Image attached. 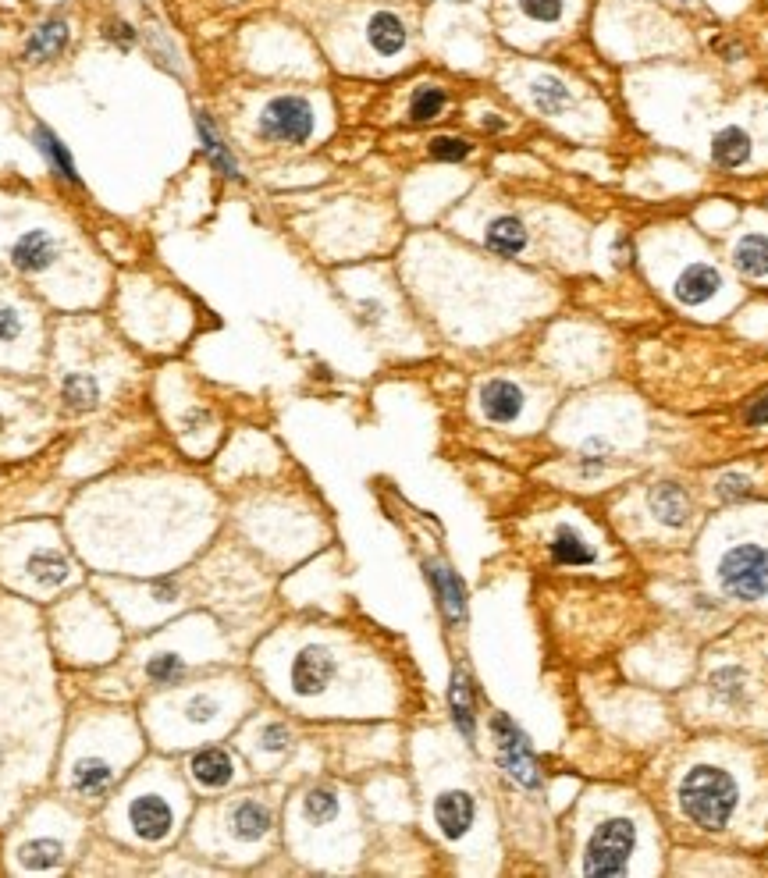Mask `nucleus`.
I'll list each match as a JSON object with an SVG mask.
<instances>
[{"label":"nucleus","instance_id":"1","mask_svg":"<svg viewBox=\"0 0 768 878\" xmlns=\"http://www.w3.org/2000/svg\"><path fill=\"white\" fill-rule=\"evenodd\" d=\"M320 36L342 64L395 68L413 54V25L392 4L381 0H317Z\"/></svg>","mask_w":768,"mask_h":878},{"label":"nucleus","instance_id":"2","mask_svg":"<svg viewBox=\"0 0 768 878\" xmlns=\"http://www.w3.org/2000/svg\"><path fill=\"white\" fill-rule=\"evenodd\" d=\"M676 804L690 825L704 832H719L733 822L736 807H740V786L729 768L701 761L683 772L680 786H676Z\"/></svg>","mask_w":768,"mask_h":878},{"label":"nucleus","instance_id":"3","mask_svg":"<svg viewBox=\"0 0 768 878\" xmlns=\"http://www.w3.org/2000/svg\"><path fill=\"white\" fill-rule=\"evenodd\" d=\"M317 132V104L306 93H274L256 111V136L271 146H306Z\"/></svg>","mask_w":768,"mask_h":878},{"label":"nucleus","instance_id":"4","mask_svg":"<svg viewBox=\"0 0 768 878\" xmlns=\"http://www.w3.org/2000/svg\"><path fill=\"white\" fill-rule=\"evenodd\" d=\"M715 580L722 594L733 601H765L768 598V544L736 541L715 562Z\"/></svg>","mask_w":768,"mask_h":878},{"label":"nucleus","instance_id":"5","mask_svg":"<svg viewBox=\"0 0 768 878\" xmlns=\"http://www.w3.org/2000/svg\"><path fill=\"white\" fill-rule=\"evenodd\" d=\"M637 822L626 815H608L594 825L591 839H587L584 854V875H626L630 861L637 854Z\"/></svg>","mask_w":768,"mask_h":878},{"label":"nucleus","instance_id":"6","mask_svg":"<svg viewBox=\"0 0 768 878\" xmlns=\"http://www.w3.org/2000/svg\"><path fill=\"white\" fill-rule=\"evenodd\" d=\"M68 246H64L61 232L47 228V224H32L25 232H18L8 246V264L25 278H47L64 264Z\"/></svg>","mask_w":768,"mask_h":878},{"label":"nucleus","instance_id":"7","mask_svg":"<svg viewBox=\"0 0 768 878\" xmlns=\"http://www.w3.org/2000/svg\"><path fill=\"white\" fill-rule=\"evenodd\" d=\"M491 736H495L498 747V761H502L505 772L516 779L527 790H537L541 786V772H537V758L530 751V740L523 736V729L509 719V715H491Z\"/></svg>","mask_w":768,"mask_h":878},{"label":"nucleus","instance_id":"8","mask_svg":"<svg viewBox=\"0 0 768 878\" xmlns=\"http://www.w3.org/2000/svg\"><path fill=\"white\" fill-rule=\"evenodd\" d=\"M338 676V662L328 647L320 644H306L296 658H292V669H288V683H292V694L299 697H320L328 694L331 683Z\"/></svg>","mask_w":768,"mask_h":878},{"label":"nucleus","instance_id":"9","mask_svg":"<svg viewBox=\"0 0 768 878\" xmlns=\"http://www.w3.org/2000/svg\"><path fill=\"white\" fill-rule=\"evenodd\" d=\"M480 242L491 249L495 256H527L534 249V232H530V221L516 210H498L484 221L480 228Z\"/></svg>","mask_w":768,"mask_h":878},{"label":"nucleus","instance_id":"10","mask_svg":"<svg viewBox=\"0 0 768 878\" xmlns=\"http://www.w3.org/2000/svg\"><path fill=\"white\" fill-rule=\"evenodd\" d=\"M722 285H726V281H722L719 267L708 264V260H690L687 267H680V271H676L669 292H672V299H676L680 306H694V310H697V306L712 303V299L722 292Z\"/></svg>","mask_w":768,"mask_h":878},{"label":"nucleus","instance_id":"11","mask_svg":"<svg viewBox=\"0 0 768 878\" xmlns=\"http://www.w3.org/2000/svg\"><path fill=\"white\" fill-rule=\"evenodd\" d=\"M480 413L491 424H516L523 413H527V392H523L516 381H505V377H491V381L480 384L477 392Z\"/></svg>","mask_w":768,"mask_h":878},{"label":"nucleus","instance_id":"12","mask_svg":"<svg viewBox=\"0 0 768 878\" xmlns=\"http://www.w3.org/2000/svg\"><path fill=\"white\" fill-rule=\"evenodd\" d=\"M523 93H527L530 107L544 118H562L576 107L573 89H569L566 79H559L555 72H534L527 82H523Z\"/></svg>","mask_w":768,"mask_h":878},{"label":"nucleus","instance_id":"13","mask_svg":"<svg viewBox=\"0 0 768 878\" xmlns=\"http://www.w3.org/2000/svg\"><path fill=\"white\" fill-rule=\"evenodd\" d=\"M128 822H132V829H136L139 839H146V843H157V839H164L171 832L175 815H171L168 800L157 797V793H146V797L132 800V807H128Z\"/></svg>","mask_w":768,"mask_h":878},{"label":"nucleus","instance_id":"14","mask_svg":"<svg viewBox=\"0 0 768 878\" xmlns=\"http://www.w3.org/2000/svg\"><path fill=\"white\" fill-rule=\"evenodd\" d=\"M473 818H477V804L466 790H445L434 800V822L445 839H463L473 829Z\"/></svg>","mask_w":768,"mask_h":878},{"label":"nucleus","instance_id":"15","mask_svg":"<svg viewBox=\"0 0 768 878\" xmlns=\"http://www.w3.org/2000/svg\"><path fill=\"white\" fill-rule=\"evenodd\" d=\"M68 40H72V25H68V18H47V22H40L36 29H32L29 43H25V61L29 64L54 61V57L64 54Z\"/></svg>","mask_w":768,"mask_h":878},{"label":"nucleus","instance_id":"16","mask_svg":"<svg viewBox=\"0 0 768 878\" xmlns=\"http://www.w3.org/2000/svg\"><path fill=\"white\" fill-rule=\"evenodd\" d=\"M648 505H651V512H655L658 523H665V527H672V530L687 527L690 498L680 484H655L648 495Z\"/></svg>","mask_w":768,"mask_h":878},{"label":"nucleus","instance_id":"17","mask_svg":"<svg viewBox=\"0 0 768 878\" xmlns=\"http://www.w3.org/2000/svg\"><path fill=\"white\" fill-rule=\"evenodd\" d=\"M61 399L68 409L75 413H86V409H96L100 399H104V384L93 370H68L61 381Z\"/></svg>","mask_w":768,"mask_h":878},{"label":"nucleus","instance_id":"18","mask_svg":"<svg viewBox=\"0 0 768 878\" xmlns=\"http://www.w3.org/2000/svg\"><path fill=\"white\" fill-rule=\"evenodd\" d=\"M427 573H431V583H434V591H438V601H441V608H445L448 623L463 626L466 623V591H463V583H459V576L448 566H441V562H434Z\"/></svg>","mask_w":768,"mask_h":878},{"label":"nucleus","instance_id":"19","mask_svg":"<svg viewBox=\"0 0 768 878\" xmlns=\"http://www.w3.org/2000/svg\"><path fill=\"white\" fill-rule=\"evenodd\" d=\"M274 825L271 807L260 804V800H242L235 804L232 811V836L242 839V843H256V839H264Z\"/></svg>","mask_w":768,"mask_h":878},{"label":"nucleus","instance_id":"20","mask_svg":"<svg viewBox=\"0 0 768 878\" xmlns=\"http://www.w3.org/2000/svg\"><path fill=\"white\" fill-rule=\"evenodd\" d=\"M32 139H36V150L43 153V160H47L50 171H54V175L61 178V182H68V185H82V182H79V171H75L72 153H68V146H64L61 139H57L47 125H36V128H32Z\"/></svg>","mask_w":768,"mask_h":878},{"label":"nucleus","instance_id":"21","mask_svg":"<svg viewBox=\"0 0 768 878\" xmlns=\"http://www.w3.org/2000/svg\"><path fill=\"white\" fill-rule=\"evenodd\" d=\"M712 160L719 164V168L733 171V168H744L747 160H751V136H747L744 128H722V132H715L712 139Z\"/></svg>","mask_w":768,"mask_h":878},{"label":"nucleus","instance_id":"22","mask_svg":"<svg viewBox=\"0 0 768 878\" xmlns=\"http://www.w3.org/2000/svg\"><path fill=\"white\" fill-rule=\"evenodd\" d=\"M192 775H196L203 786H210V790H221V786H228L235 779V761L232 754L221 751V747H207V751H200L192 758Z\"/></svg>","mask_w":768,"mask_h":878},{"label":"nucleus","instance_id":"23","mask_svg":"<svg viewBox=\"0 0 768 878\" xmlns=\"http://www.w3.org/2000/svg\"><path fill=\"white\" fill-rule=\"evenodd\" d=\"M196 132H200L203 150H207L210 164H214V168L221 171L224 178H232V182H239V178H242V175H239V164H235L232 150L224 146V139L217 136V128H214V121H210V114H207V111H196Z\"/></svg>","mask_w":768,"mask_h":878},{"label":"nucleus","instance_id":"24","mask_svg":"<svg viewBox=\"0 0 768 878\" xmlns=\"http://www.w3.org/2000/svg\"><path fill=\"white\" fill-rule=\"evenodd\" d=\"M448 708H452L456 729L466 736V743H473V736H477V719H473V694H470V679H466V672H456V676H452V687H448Z\"/></svg>","mask_w":768,"mask_h":878},{"label":"nucleus","instance_id":"25","mask_svg":"<svg viewBox=\"0 0 768 878\" xmlns=\"http://www.w3.org/2000/svg\"><path fill=\"white\" fill-rule=\"evenodd\" d=\"M552 559L559 562V566H591L598 555H594V548L584 541V537L576 534L573 527H559L552 537Z\"/></svg>","mask_w":768,"mask_h":878},{"label":"nucleus","instance_id":"26","mask_svg":"<svg viewBox=\"0 0 768 878\" xmlns=\"http://www.w3.org/2000/svg\"><path fill=\"white\" fill-rule=\"evenodd\" d=\"M733 264L747 278H765L768 274V239L765 235H744L733 249Z\"/></svg>","mask_w":768,"mask_h":878},{"label":"nucleus","instance_id":"27","mask_svg":"<svg viewBox=\"0 0 768 878\" xmlns=\"http://www.w3.org/2000/svg\"><path fill=\"white\" fill-rule=\"evenodd\" d=\"M445 107H448V93L441 86H434V82H427V86L413 89L406 114L413 125H427V121H438L441 114H445Z\"/></svg>","mask_w":768,"mask_h":878},{"label":"nucleus","instance_id":"28","mask_svg":"<svg viewBox=\"0 0 768 878\" xmlns=\"http://www.w3.org/2000/svg\"><path fill=\"white\" fill-rule=\"evenodd\" d=\"M509 8L520 15V22L548 29L566 18V0H509Z\"/></svg>","mask_w":768,"mask_h":878},{"label":"nucleus","instance_id":"29","mask_svg":"<svg viewBox=\"0 0 768 878\" xmlns=\"http://www.w3.org/2000/svg\"><path fill=\"white\" fill-rule=\"evenodd\" d=\"M111 779H114V768L107 765V761H100V758L79 761V765H75V772H72V786L82 793V797H96V793H104L107 786H111Z\"/></svg>","mask_w":768,"mask_h":878},{"label":"nucleus","instance_id":"30","mask_svg":"<svg viewBox=\"0 0 768 878\" xmlns=\"http://www.w3.org/2000/svg\"><path fill=\"white\" fill-rule=\"evenodd\" d=\"M708 687H712V697H719L722 704H740L747 697V676L736 665H722V669L712 672Z\"/></svg>","mask_w":768,"mask_h":878},{"label":"nucleus","instance_id":"31","mask_svg":"<svg viewBox=\"0 0 768 878\" xmlns=\"http://www.w3.org/2000/svg\"><path fill=\"white\" fill-rule=\"evenodd\" d=\"M29 573H32V580L54 587V583L68 580V562H64L57 551H36V555L29 559Z\"/></svg>","mask_w":768,"mask_h":878},{"label":"nucleus","instance_id":"32","mask_svg":"<svg viewBox=\"0 0 768 878\" xmlns=\"http://www.w3.org/2000/svg\"><path fill=\"white\" fill-rule=\"evenodd\" d=\"M303 815L313 825H328L338 818V797L331 790H310L303 797Z\"/></svg>","mask_w":768,"mask_h":878},{"label":"nucleus","instance_id":"33","mask_svg":"<svg viewBox=\"0 0 768 878\" xmlns=\"http://www.w3.org/2000/svg\"><path fill=\"white\" fill-rule=\"evenodd\" d=\"M25 328H29V320H25V310L11 299L0 296V345H15L25 338Z\"/></svg>","mask_w":768,"mask_h":878},{"label":"nucleus","instance_id":"34","mask_svg":"<svg viewBox=\"0 0 768 878\" xmlns=\"http://www.w3.org/2000/svg\"><path fill=\"white\" fill-rule=\"evenodd\" d=\"M61 861V843H50V839H40V843H25L22 847V864L32 871H47Z\"/></svg>","mask_w":768,"mask_h":878},{"label":"nucleus","instance_id":"35","mask_svg":"<svg viewBox=\"0 0 768 878\" xmlns=\"http://www.w3.org/2000/svg\"><path fill=\"white\" fill-rule=\"evenodd\" d=\"M608 459H612V445L605 438H591L584 445V455H580V470H584V477H598Z\"/></svg>","mask_w":768,"mask_h":878},{"label":"nucleus","instance_id":"36","mask_svg":"<svg viewBox=\"0 0 768 878\" xmlns=\"http://www.w3.org/2000/svg\"><path fill=\"white\" fill-rule=\"evenodd\" d=\"M473 153V146L459 136H434L431 139V157L434 160H448V164H456V160H466Z\"/></svg>","mask_w":768,"mask_h":878},{"label":"nucleus","instance_id":"37","mask_svg":"<svg viewBox=\"0 0 768 878\" xmlns=\"http://www.w3.org/2000/svg\"><path fill=\"white\" fill-rule=\"evenodd\" d=\"M146 672H150L153 683H171V679L182 672V658H178V655H157L150 665H146Z\"/></svg>","mask_w":768,"mask_h":878},{"label":"nucleus","instance_id":"38","mask_svg":"<svg viewBox=\"0 0 768 878\" xmlns=\"http://www.w3.org/2000/svg\"><path fill=\"white\" fill-rule=\"evenodd\" d=\"M715 491H719V498L733 502V498H744L747 491H751V484H747V477H740V473H726V477L715 484Z\"/></svg>","mask_w":768,"mask_h":878},{"label":"nucleus","instance_id":"39","mask_svg":"<svg viewBox=\"0 0 768 878\" xmlns=\"http://www.w3.org/2000/svg\"><path fill=\"white\" fill-rule=\"evenodd\" d=\"M185 711H189L192 722H210L217 715V701H214V697H207V694H196Z\"/></svg>","mask_w":768,"mask_h":878},{"label":"nucleus","instance_id":"40","mask_svg":"<svg viewBox=\"0 0 768 878\" xmlns=\"http://www.w3.org/2000/svg\"><path fill=\"white\" fill-rule=\"evenodd\" d=\"M260 747H264V751H285V747H288V729L285 726H267Z\"/></svg>","mask_w":768,"mask_h":878},{"label":"nucleus","instance_id":"41","mask_svg":"<svg viewBox=\"0 0 768 878\" xmlns=\"http://www.w3.org/2000/svg\"><path fill=\"white\" fill-rule=\"evenodd\" d=\"M747 424H751V427H765L768 424V395H761V399L747 409Z\"/></svg>","mask_w":768,"mask_h":878}]
</instances>
